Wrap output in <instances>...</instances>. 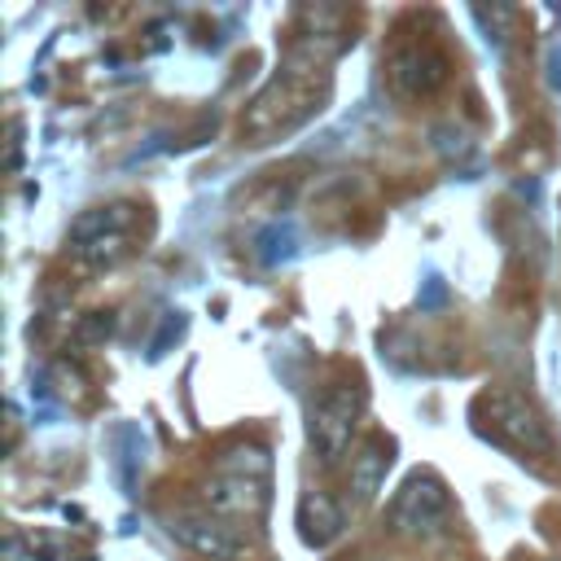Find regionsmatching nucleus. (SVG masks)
I'll list each match as a JSON object with an SVG mask.
<instances>
[{
	"mask_svg": "<svg viewBox=\"0 0 561 561\" xmlns=\"http://www.w3.org/2000/svg\"><path fill=\"white\" fill-rule=\"evenodd\" d=\"M333 96V70L324 57L311 53H285V61L276 66V75L245 101L237 136L250 149L276 145L285 136H294L298 127H307Z\"/></svg>",
	"mask_w": 561,
	"mask_h": 561,
	"instance_id": "obj_1",
	"label": "nucleus"
},
{
	"mask_svg": "<svg viewBox=\"0 0 561 561\" xmlns=\"http://www.w3.org/2000/svg\"><path fill=\"white\" fill-rule=\"evenodd\" d=\"M267 478H272V456L263 447H237L219 460V469L202 482V500L210 504L215 517H245L259 522L267 508Z\"/></svg>",
	"mask_w": 561,
	"mask_h": 561,
	"instance_id": "obj_2",
	"label": "nucleus"
},
{
	"mask_svg": "<svg viewBox=\"0 0 561 561\" xmlns=\"http://www.w3.org/2000/svg\"><path fill=\"white\" fill-rule=\"evenodd\" d=\"M478 416H482L486 434H491L495 443L513 447V451H526V456H539V460H543V456H552V447H557V438H552L543 412H539L526 394H517V390H486V394L478 399Z\"/></svg>",
	"mask_w": 561,
	"mask_h": 561,
	"instance_id": "obj_3",
	"label": "nucleus"
},
{
	"mask_svg": "<svg viewBox=\"0 0 561 561\" xmlns=\"http://www.w3.org/2000/svg\"><path fill=\"white\" fill-rule=\"evenodd\" d=\"M364 386L359 381H333L316 403H311V421H307V438H311V451L320 456L324 469H333L346 451H351V438L359 430V416H364Z\"/></svg>",
	"mask_w": 561,
	"mask_h": 561,
	"instance_id": "obj_4",
	"label": "nucleus"
},
{
	"mask_svg": "<svg viewBox=\"0 0 561 561\" xmlns=\"http://www.w3.org/2000/svg\"><path fill=\"white\" fill-rule=\"evenodd\" d=\"M140 206L136 202H105V206H88L83 215H75L70 224V245L83 263L92 267H114L118 259H127L131 250V232H136Z\"/></svg>",
	"mask_w": 561,
	"mask_h": 561,
	"instance_id": "obj_5",
	"label": "nucleus"
},
{
	"mask_svg": "<svg viewBox=\"0 0 561 561\" xmlns=\"http://www.w3.org/2000/svg\"><path fill=\"white\" fill-rule=\"evenodd\" d=\"M386 517H390V530L403 535V539H434V535L447 526V517H451V495H447L443 478H434V473H412V478L394 491Z\"/></svg>",
	"mask_w": 561,
	"mask_h": 561,
	"instance_id": "obj_6",
	"label": "nucleus"
},
{
	"mask_svg": "<svg viewBox=\"0 0 561 561\" xmlns=\"http://www.w3.org/2000/svg\"><path fill=\"white\" fill-rule=\"evenodd\" d=\"M451 75V57L434 39H408L390 48L386 57V79L399 96H434Z\"/></svg>",
	"mask_w": 561,
	"mask_h": 561,
	"instance_id": "obj_7",
	"label": "nucleus"
},
{
	"mask_svg": "<svg viewBox=\"0 0 561 561\" xmlns=\"http://www.w3.org/2000/svg\"><path fill=\"white\" fill-rule=\"evenodd\" d=\"M167 530H171L175 543H184L188 552H197L206 561H237V557L250 552V539L215 513H175L167 522Z\"/></svg>",
	"mask_w": 561,
	"mask_h": 561,
	"instance_id": "obj_8",
	"label": "nucleus"
},
{
	"mask_svg": "<svg viewBox=\"0 0 561 561\" xmlns=\"http://www.w3.org/2000/svg\"><path fill=\"white\" fill-rule=\"evenodd\" d=\"M294 526H298V539H302L307 548L324 552V548H333V543L342 539V530H346V513H342V504H337L333 495H324V491H307V495L298 500Z\"/></svg>",
	"mask_w": 561,
	"mask_h": 561,
	"instance_id": "obj_9",
	"label": "nucleus"
},
{
	"mask_svg": "<svg viewBox=\"0 0 561 561\" xmlns=\"http://www.w3.org/2000/svg\"><path fill=\"white\" fill-rule=\"evenodd\" d=\"M390 460H394V443L386 434H368L355 456H351V500L355 504H373L386 473H390Z\"/></svg>",
	"mask_w": 561,
	"mask_h": 561,
	"instance_id": "obj_10",
	"label": "nucleus"
},
{
	"mask_svg": "<svg viewBox=\"0 0 561 561\" xmlns=\"http://www.w3.org/2000/svg\"><path fill=\"white\" fill-rule=\"evenodd\" d=\"M110 329H114V316L110 311H92L79 324V342H101V337H110Z\"/></svg>",
	"mask_w": 561,
	"mask_h": 561,
	"instance_id": "obj_11",
	"label": "nucleus"
}]
</instances>
